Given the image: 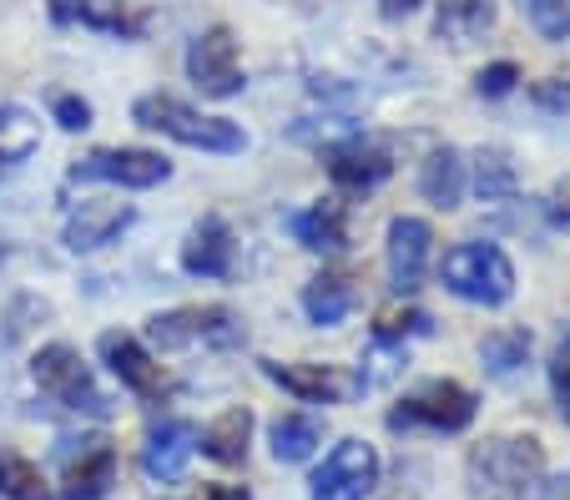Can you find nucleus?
<instances>
[{"instance_id": "obj_1", "label": "nucleus", "mask_w": 570, "mask_h": 500, "mask_svg": "<svg viewBox=\"0 0 570 500\" xmlns=\"http://www.w3.org/2000/svg\"><path fill=\"white\" fill-rule=\"evenodd\" d=\"M131 121L147 131H161V137L183 141V147H203V153H243L248 147V137H243V127L227 117H203V111H193L187 101L177 97H141L137 107H131Z\"/></svg>"}, {"instance_id": "obj_2", "label": "nucleus", "mask_w": 570, "mask_h": 500, "mask_svg": "<svg viewBox=\"0 0 570 500\" xmlns=\"http://www.w3.org/2000/svg\"><path fill=\"white\" fill-rule=\"evenodd\" d=\"M535 440H490L470 455V496L474 500H530L540 480Z\"/></svg>"}, {"instance_id": "obj_3", "label": "nucleus", "mask_w": 570, "mask_h": 500, "mask_svg": "<svg viewBox=\"0 0 570 500\" xmlns=\"http://www.w3.org/2000/svg\"><path fill=\"white\" fill-rule=\"evenodd\" d=\"M440 283L454 298H464V304L500 308L510 294H515V268H510V258L495 248V243H460V248L444 253Z\"/></svg>"}, {"instance_id": "obj_4", "label": "nucleus", "mask_w": 570, "mask_h": 500, "mask_svg": "<svg viewBox=\"0 0 570 500\" xmlns=\"http://www.w3.org/2000/svg\"><path fill=\"white\" fill-rule=\"evenodd\" d=\"M151 344L157 349H227L243 339V324H237L233 308L223 304H193V308H173V314L151 318Z\"/></svg>"}, {"instance_id": "obj_5", "label": "nucleus", "mask_w": 570, "mask_h": 500, "mask_svg": "<svg viewBox=\"0 0 570 500\" xmlns=\"http://www.w3.org/2000/svg\"><path fill=\"white\" fill-rule=\"evenodd\" d=\"M470 420H474V394L454 380L424 384L410 400H399V410L389 414L394 430H434V435H460Z\"/></svg>"}, {"instance_id": "obj_6", "label": "nucleus", "mask_w": 570, "mask_h": 500, "mask_svg": "<svg viewBox=\"0 0 570 500\" xmlns=\"http://www.w3.org/2000/svg\"><path fill=\"white\" fill-rule=\"evenodd\" d=\"M31 374H36V384H41V394H51V400L66 404V410H87V414L111 410L107 394L97 390L91 370L81 364V354H76L71 344H46L31 360Z\"/></svg>"}, {"instance_id": "obj_7", "label": "nucleus", "mask_w": 570, "mask_h": 500, "mask_svg": "<svg viewBox=\"0 0 570 500\" xmlns=\"http://www.w3.org/2000/svg\"><path fill=\"white\" fill-rule=\"evenodd\" d=\"M379 486V455L364 440H338L313 470V500H368Z\"/></svg>"}, {"instance_id": "obj_8", "label": "nucleus", "mask_w": 570, "mask_h": 500, "mask_svg": "<svg viewBox=\"0 0 570 500\" xmlns=\"http://www.w3.org/2000/svg\"><path fill=\"white\" fill-rule=\"evenodd\" d=\"M173 177V163L161 153H147V147H101V153H87L71 167V183H117V187H157Z\"/></svg>"}, {"instance_id": "obj_9", "label": "nucleus", "mask_w": 570, "mask_h": 500, "mask_svg": "<svg viewBox=\"0 0 570 500\" xmlns=\"http://www.w3.org/2000/svg\"><path fill=\"white\" fill-rule=\"evenodd\" d=\"M263 374L273 384L293 394V400H308V404H344L354 394L368 390L364 374L344 370V364H278V360H263Z\"/></svg>"}, {"instance_id": "obj_10", "label": "nucleus", "mask_w": 570, "mask_h": 500, "mask_svg": "<svg viewBox=\"0 0 570 500\" xmlns=\"http://www.w3.org/2000/svg\"><path fill=\"white\" fill-rule=\"evenodd\" d=\"M187 77L203 97H237L243 91V66H237V41L227 26H213L187 51Z\"/></svg>"}, {"instance_id": "obj_11", "label": "nucleus", "mask_w": 570, "mask_h": 500, "mask_svg": "<svg viewBox=\"0 0 570 500\" xmlns=\"http://www.w3.org/2000/svg\"><path fill=\"white\" fill-rule=\"evenodd\" d=\"M101 360H107V370L117 374L131 394H141V400H161V394H167V374H161V364L151 360L131 334H117V329L101 334Z\"/></svg>"}, {"instance_id": "obj_12", "label": "nucleus", "mask_w": 570, "mask_h": 500, "mask_svg": "<svg viewBox=\"0 0 570 500\" xmlns=\"http://www.w3.org/2000/svg\"><path fill=\"white\" fill-rule=\"evenodd\" d=\"M430 223L424 218H394L389 223V278H394L399 294H414L424 283V268H430Z\"/></svg>"}, {"instance_id": "obj_13", "label": "nucleus", "mask_w": 570, "mask_h": 500, "mask_svg": "<svg viewBox=\"0 0 570 500\" xmlns=\"http://www.w3.org/2000/svg\"><path fill=\"white\" fill-rule=\"evenodd\" d=\"M193 450H197L193 424L187 420H161V424H151L147 445H141V465H147L151 480H183Z\"/></svg>"}, {"instance_id": "obj_14", "label": "nucleus", "mask_w": 570, "mask_h": 500, "mask_svg": "<svg viewBox=\"0 0 570 500\" xmlns=\"http://www.w3.org/2000/svg\"><path fill=\"white\" fill-rule=\"evenodd\" d=\"M394 173V163H389V153L384 147H374V141H344V147H334L328 153V177H334L344 193H374L384 177Z\"/></svg>"}, {"instance_id": "obj_15", "label": "nucleus", "mask_w": 570, "mask_h": 500, "mask_svg": "<svg viewBox=\"0 0 570 500\" xmlns=\"http://www.w3.org/2000/svg\"><path fill=\"white\" fill-rule=\"evenodd\" d=\"M121 228H131L127 203H81L66 223V248L71 253H97L111 238H121Z\"/></svg>"}, {"instance_id": "obj_16", "label": "nucleus", "mask_w": 570, "mask_h": 500, "mask_svg": "<svg viewBox=\"0 0 570 500\" xmlns=\"http://www.w3.org/2000/svg\"><path fill=\"white\" fill-rule=\"evenodd\" d=\"M183 268L193 278H227L233 273V228L223 218H203L183 243Z\"/></svg>"}, {"instance_id": "obj_17", "label": "nucleus", "mask_w": 570, "mask_h": 500, "mask_svg": "<svg viewBox=\"0 0 570 500\" xmlns=\"http://www.w3.org/2000/svg\"><path fill=\"white\" fill-rule=\"evenodd\" d=\"M51 21L56 26H91V31L121 36V41H137L141 36V21L121 0H51Z\"/></svg>"}, {"instance_id": "obj_18", "label": "nucleus", "mask_w": 570, "mask_h": 500, "mask_svg": "<svg viewBox=\"0 0 570 500\" xmlns=\"http://www.w3.org/2000/svg\"><path fill=\"white\" fill-rule=\"evenodd\" d=\"M293 238H298L303 248H313V253H344L348 248V213H344V203L323 197V203L293 213Z\"/></svg>"}, {"instance_id": "obj_19", "label": "nucleus", "mask_w": 570, "mask_h": 500, "mask_svg": "<svg viewBox=\"0 0 570 500\" xmlns=\"http://www.w3.org/2000/svg\"><path fill=\"white\" fill-rule=\"evenodd\" d=\"M354 304H358V288H354V278H344V273H318V278L303 288V314H308L318 329H338L348 314H354Z\"/></svg>"}, {"instance_id": "obj_20", "label": "nucleus", "mask_w": 570, "mask_h": 500, "mask_svg": "<svg viewBox=\"0 0 570 500\" xmlns=\"http://www.w3.org/2000/svg\"><path fill=\"white\" fill-rule=\"evenodd\" d=\"M495 26V0H440L434 11V31L450 46H474Z\"/></svg>"}, {"instance_id": "obj_21", "label": "nucleus", "mask_w": 570, "mask_h": 500, "mask_svg": "<svg viewBox=\"0 0 570 500\" xmlns=\"http://www.w3.org/2000/svg\"><path fill=\"white\" fill-rule=\"evenodd\" d=\"M248 435H253V410H243V404H237V410L217 414V420L207 424L197 440H203V450L217 460V465H237V460L248 455Z\"/></svg>"}, {"instance_id": "obj_22", "label": "nucleus", "mask_w": 570, "mask_h": 500, "mask_svg": "<svg viewBox=\"0 0 570 500\" xmlns=\"http://www.w3.org/2000/svg\"><path fill=\"white\" fill-rule=\"evenodd\" d=\"M117 480V450L111 445H91L81 455V465L66 470V500H101Z\"/></svg>"}, {"instance_id": "obj_23", "label": "nucleus", "mask_w": 570, "mask_h": 500, "mask_svg": "<svg viewBox=\"0 0 570 500\" xmlns=\"http://www.w3.org/2000/svg\"><path fill=\"white\" fill-rule=\"evenodd\" d=\"M420 193H424V203H434V207H460V197H464V163H460V153H454V147H444V153H434L430 163H424Z\"/></svg>"}, {"instance_id": "obj_24", "label": "nucleus", "mask_w": 570, "mask_h": 500, "mask_svg": "<svg viewBox=\"0 0 570 500\" xmlns=\"http://www.w3.org/2000/svg\"><path fill=\"white\" fill-rule=\"evenodd\" d=\"M273 460L278 465H298V460H308L313 450H318V440H323V430H318V420H308V414H283L278 424H273Z\"/></svg>"}, {"instance_id": "obj_25", "label": "nucleus", "mask_w": 570, "mask_h": 500, "mask_svg": "<svg viewBox=\"0 0 570 500\" xmlns=\"http://www.w3.org/2000/svg\"><path fill=\"white\" fill-rule=\"evenodd\" d=\"M36 147H41V127L31 111L0 107V163H26Z\"/></svg>"}, {"instance_id": "obj_26", "label": "nucleus", "mask_w": 570, "mask_h": 500, "mask_svg": "<svg viewBox=\"0 0 570 500\" xmlns=\"http://www.w3.org/2000/svg\"><path fill=\"white\" fill-rule=\"evenodd\" d=\"M480 360L490 374H515L530 360V334L525 329H500V334H490L480 344Z\"/></svg>"}, {"instance_id": "obj_27", "label": "nucleus", "mask_w": 570, "mask_h": 500, "mask_svg": "<svg viewBox=\"0 0 570 500\" xmlns=\"http://www.w3.org/2000/svg\"><path fill=\"white\" fill-rule=\"evenodd\" d=\"M0 496L6 500H51V490H46L41 470L11 450V455H0Z\"/></svg>"}, {"instance_id": "obj_28", "label": "nucleus", "mask_w": 570, "mask_h": 500, "mask_svg": "<svg viewBox=\"0 0 570 500\" xmlns=\"http://www.w3.org/2000/svg\"><path fill=\"white\" fill-rule=\"evenodd\" d=\"M474 193L484 197V203H495V197H515V167H510L505 153H480L474 157Z\"/></svg>"}, {"instance_id": "obj_29", "label": "nucleus", "mask_w": 570, "mask_h": 500, "mask_svg": "<svg viewBox=\"0 0 570 500\" xmlns=\"http://www.w3.org/2000/svg\"><path fill=\"white\" fill-rule=\"evenodd\" d=\"M410 334H430V314L420 308H384L374 324V339L379 344H404Z\"/></svg>"}, {"instance_id": "obj_30", "label": "nucleus", "mask_w": 570, "mask_h": 500, "mask_svg": "<svg viewBox=\"0 0 570 500\" xmlns=\"http://www.w3.org/2000/svg\"><path fill=\"white\" fill-rule=\"evenodd\" d=\"M525 16L550 41H566L570 36V0H525Z\"/></svg>"}, {"instance_id": "obj_31", "label": "nucleus", "mask_w": 570, "mask_h": 500, "mask_svg": "<svg viewBox=\"0 0 570 500\" xmlns=\"http://www.w3.org/2000/svg\"><path fill=\"white\" fill-rule=\"evenodd\" d=\"M515 81H520L515 66L495 61V66H484L480 77H474V91H480V97H510V91H515Z\"/></svg>"}, {"instance_id": "obj_32", "label": "nucleus", "mask_w": 570, "mask_h": 500, "mask_svg": "<svg viewBox=\"0 0 570 500\" xmlns=\"http://www.w3.org/2000/svg\"><path fill=\"white\" fill-rule=\"evenodd\" d=\"M550 390H556L560 410H570V339L556 344V360H550Z\"/></svg>"}, {"instance_id": "obj_33", "label": "nucleus", "mask_w": 570, "mask_h": 500, "mask_svg": "<svg viewBox=\"0 0 570 500\" xmlns=\"http://www.w3.org/2000/svg\"><path fill=\"white\" fill-rule=\"evenodd\" d=\"M56 121L66 131H87L91 127V107L81 97H56Z\"/></svg>"}, {"instance_id": "obj_34", "label": "nucleus", "mask_w": 570, "mask_h": 500, "mask_svg": "<svg viewBox=\"0 0 570 500\" xmlns=\"http://www.w3.org/2000/svg\"><path fill=\"white\" fill-rule=\"evenodd\" d=\"M550 223L570 233V183H566V187H556V197H550Z\"/></svg>"}, {"instance_id": "obj_35", "label": "nucleus", "mask_w": 570, "mask_h": 500, "mask_svg": "<svg viewBox=\"0 0 570 500\" xmlns=\"http://www.w3.org/2000/svg\"><path fill=\"white\" fill-rule=\"evenodd\" d=\"M535 101H540V107H570V87H550V81H540Z\"/></svg>"}, {"instance_id": "obj_36", "label": "nucleus", "mask_w": 570, "mask_h": 500, "mask_svg": "<svg viewBox=\"0 0 570 500\" xmlns=\"http://www.w3.org/2000/svg\"><path fill=\"white\" fill-rule=\"evenodd\" d=\"M379 11H384L389 21H404V16L420 11V0H379Z\"/></svg>"}, {"instance_id": "obj_37", "label": "nucleus", "mask_w": 570, "mask_h": 500, "mask_svg": "<svg viewBox=\"0 0 570 500\" xmlns=\"http://www.w3.org/2000/svg\"><path fill=\"white\" fill-rule=\"evenodd\" d=\"M197 500H253V496H248L243 486H207Z\"/></svg>"}]
</instances>
